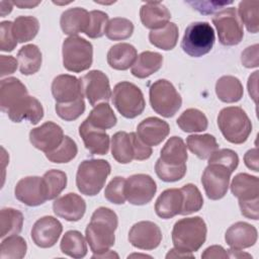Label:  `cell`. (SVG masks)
<instances>
[{"label":"cell","instance_id":"6da1fadb","mask_svg":"<svg viewBox=\"0 0 259 259\" xmlns=\"http://www.w3.org/2000/svg\"><path fill=\"white\" fill-rule=\"evenodd\" d=\"M118 220L116 213L108 207H98L91 217V221L86 228V240L94 256L103 254L113 246L114 232L117 228Z\"/></svg>","mask_w":259,"mask_h":259},{"label":"cell","instance_id":"7a4b0ae2","mask_svg":"<svg viewBox=\"0 0 259 259\" xmlns=\"http://www.w3.org/2000/svg\"><path fill=\"white\" fill-rule=\"evenodd\" d=\"M187 151L180 137L170 138L161 150L160 158L155 165L157 176L165 182H175L182 179L186 173Z\"/></svg>","mask_w":259,"mask_h":259},{"label":"cell","instance_id":"3957f363","mask_svg":"<svg viewBox=\"0 0 259 259\" xmlns=\"http://www.w3.org/2000/svg\"><path fill=\"white\" fill-rule=\"evenodd\" d=\"M207 228L200 217L186 218L177 221L172 230V242L179 252L191 254L205 242Z\"/></svg>","mask_w":259,"mask_h":259},{"label":"cell","instance_id":"277c9868","mask_svg":"<svg viewBox=\"0 0 259 259\" xmlns=\"http://www.w3.org/2000/svg\"><path fill=\"white\" fill-rule=\"evenodd\" d=\"M110 164L102 159L84 160L78 167L76 185L78 190L88 196L100 192L110 174Z\"/></svg>","mask_w":259,"mask_h":259},{"label":"cell","instance_id":"5b68a950","mask_svg":"<svg viewBox=\"0 0 259 259\" xmlns=\"http://www.w3.org/2000/svg\"><path fill=\"white\" fill-rule=\"evenodd\" d=\"M218 125L225 139L236 145L245 143L252 132L250 118L239 106L223 108L218 116Z\"/></svg>","mask_w":259,"mask_h":259},{"label":"cell","instance_id":"8992f818","mask_svg":"<svg viewBox=\"0 0 259 259\" xmlns=\"http://www.w3.org/2000/svg\"><path fill=\"white\" fill-rule=\"evenodd\" d=\"M111 154L120 164H128L135 160H146L152 155V148L144 144L135 133L117 132L111 138Z\"/></svg>","mask_w":259,"mask_h":259},{"label":"cell","instance_id":"52a82bcc","mask_svg":"<svg viewBox=\"0 0 259 259\" xmlns=\"http://www.w3.org/2000/svg\"><path fill=\"white\" fill-rule=\"evenodd\" d=\"M63 66L66 70L80 73L89 69L93 61V47L80 36L67 37L62 46Z\"/></svg>","mask_w":259,"mask_h":259},{"label":"cell","instance_id":"ba28073f","mask_svg":"<svg viewBox=\"0 0 259 259\" xmlns=\"http://www.w3.org/2000/svg\"><path fill=\"white\" fill-rule=\"evenodd\" d=\"M214 40V31L208 22H192L185 29L181 48L190 57L199 58L210 52Z\"/></svg>","mask_w":259,"mask_h":259},{"label":"cell","instance_id":"9c48e42d","mask_svg":"<svg viewBox=\"0 0 259 259\" xmlns=\"http://www.w3.org/2000/svg\"><path fill=\"white\" fill-rule=\"evenodd\" d=\"M111 101L117 111L125 118L140 115L146 106L144 94L134 83L122 81L117 83L111 93Z\"/></svg>","mask_w":259,"mask_h":259},{"label":"cell","instance_id":"30bf717a","mask_svg":"<svg viewBox=\"0 0 259 259\" xmlns=\"http://www.w3.org/2000/svg\"><path fill=\"white\" fill-rule=\"evenodd\" d=\"M149 96L154 111L164 117H172L182 104L180 94L174 85L166 79L155 81L150 86Z\"/></svg>","mask_w":259,"mask_h":259},{"label":"cell","instance_id":"8fae6325","mask_svg":"<svg viewBox=\"0 0 259 259\" xmlns=\"http://www.w3.org/2000/svg\"><path fill=\"white\" fill-rule=\"evenodd\" d=\"M212 23L217 28L219 40L222 45L236 46L243 39V24L236 8L221 9L212 17Z\"/></svg>","mask_w":259,"mask_h":259},{"label":"cell","instance_id":"7c38bea8","mask_svg":"<svg viewBox=\"0 0 259 259\" xmlns=\"http://www.w3.org/2000/svg\"><path fill=\"white\" fill-rule=\"evenodd\" d=\"M232 173L233 172L224 165L208 163L203 171L201 183L209 199L218 200L226 195Z\"/></svg>","mask_w":259,"mask_h":259},{"label":"cell","instance_id":"4fadbf2b","mask_svg":"<svg viewBox=\"0 0 259 259\" xmlns=\"http://www.w3.org/2000/svg\"><path fill=\"white\" fill-rule=\"evenodd\" d=\"M156 191V182L148 174H134L125 179V197L134 205L147 204L153 199Z\"/></svg>","mask_w":259,"mask_h":259},{"label":"cell","instance_id":"5bb4252c","mask_svg":"<svg viewBox=\"0 0 259 259\" xmlns=\"http://www.w3.org/2000/svg\"><path fill=\"white\" fill-rule=\"evenodd\" d=\"M83 95L93 106L98 102H107L111 97L108 77L99 70H92L80 78Z\"/></svg>","mask_w":259,"mask_h":259},{"label":"cell","instance_id":"9a60e30c","mask_svg":"<svg viewBox=\"0 0 259 259\" xmlns=\"http://www.w3.org/2000/svg\"><path fill=\"white\" fill-rule=\"evenodd\" d=\"M64 137L62 127L53 121H47L29 133V141L32 146L45 154L56 150L62 144Z\"/></svg>","mask_w":259,"mask_h":259},{"label":"cell","instance_id":"2e32d148","mask_svg":"<svg viewBox=\"0 0 259 259\" xmlns=\"http://www.w3.org/2000/svg\"><path fill=\"white\" fill-rule=\"evenodd\" d=\"M130 243L142 250H153L162 241V233L158 225L149 221L136 223L128 232Z\"/></svg>","mask_w":259,"mask_h":259},{"label":"cell","instance_id":"e0dca14e","mask_svg":"<svg viewBox=\"0 0 259 259\" xmlns=\"http://www.w3.org/2000/svg\"><path fill=\"white\" fill-rule=\"evenodd\" d=\"M63 226L54 217L46 215L38 219L31 229V239L40 248L53 247L59 240Z\"/></svg>","mask_w":259,"mask_h":259},{"label":"cell","instance_id":"ac0fdd59","mask_svg":"<svg viewBox=\"0 0 259 259\" xmlns=\"http://www.w3.org/2000/svg\"><path fill=\"white\" fill-rule=\"evenodd\" d=\"M14 194L20 202L28 206H37L48 200L42 178L38 176H27L20 179L16 183Z\"/></svg>","mask_w":259,"mask_h":259},{"label":"cell","instance_id":"d6986e66","mask_svg":"<svg viewBox=\"0 0 259 259\" xmlns=\"http://www.w3.org/2000/svg\"><path fill=\"white\" fill-rule=\"evenodd\" d=\"M52 94L57 103H70L84 96L80 79L69 74L59 75L53 80Z\"/></svg>","mask_w":259,"mask_h":259},{"label":"cell","instance_id":"ffe728a7","mask_svg":"<svg viewBox=\"0 0 259 259\" xmlns=\"http://www.w3.org/2000/svg\"><path fill=\"white\" fill-rule=\"evenodd\" d=\"M169 124L159 117H147L142 120L137 127L139 139L150 147L161 144L169 135Z\"/></svg>","mask_w":259,"mask_h":259},{"label":"cell","instance_id":"44dd1931","mask_svg":"<svg viewBox=\"0 0 259 259\" xmlns=\"http://www.w3.org/2000/svg\"><path fill=\"white\" fill-rule=\"evenodd\" d=\"M53 210L58 217L68 222H77L86 211V202L80 195L70 192L54 201Z\"/></svg>","mask_w":259,"mask_h":259},{"label":"cell","instance_id":"7402d4cb","mask_svg":"<svg viewBox=\"0 0 259 259\" xmlns=\"http://www.w3.org/2000/svg\"><path fill=\"white\" fill-rule=\"evenodd\" d=\"M6 113L14 122L27 120L32 124H36L44 117V108L35 97L27 95L8 109Z\"/></svg>","mask_w":259,"mask_h":259},{"label":"cell","instance_id":"603a6c76","mask_svg":"<svg viewBox=\"0 0 259 259\" xmlns=\"http://www.w3.org/2000/svg\"><path fill=\"white\" fill-rule=\"evenodd\" d=\"M79 135L85 148L92 155H105L109 149V136L105 130L93 126L85 119L79 126Z\"/></svg>","mask_w":259,"mask_h":259},{"label":"cell","instance_id":"cb8c5ba5","mask_svg":"<svg viewBox=\"0 0 259 259\" xmlns=\"http://www.w3.org/2000/svg\"><path fill=\"white\" fill-rule=\"evenodd\" d=\"M258 238L257 230L254 226L238 222L232 225L225 234L226 243L234 250H242L252 247Z\"/></svg>","mask_w":259,"mask_h":259},{"label":"cell","instance_id":"d4e9b609","mask_svg":"<svg viewBox=\"0 0 259 259\" xmlns=\"http://www.w3.org/2000/svg\"><path fill=\"white\" fill-rule=\"evenodd\" d=\"M183 194L181 189L170 188L164 190L156 200L155 211L162 219H171L181 213Z\"/></svg>","mask_w":259,"mask_h":259},{"label":"cell","instance_id":"484cf974","mask_svg":"<svg viewBox=\"0 0 259 259\" xmlns=\"http://www.w3.org/2000/svg\"><path fill=\"white\" fill-rule=\"evenodd\" d=\"M140 18L145 27L156 30L164 27L169 22L171 13L160 2H147L140 9Z\"/></svg>","mask_w":259,"mask_h":259},{"label":"cell","instance_id":"4316f807","mask_svg":"<svg viewBox=\"0 0 259 259\" xmlns=\"http://www.w3.org/2000/svg\"><path fill=\"white\" fill-rule=\"evenodd\" d=\"M90 22V13L81 7L70 8L61 15L60 24L65 34L75 36L80 32H85Z\"/></svg>","mask_w":259,"mask_h":259},{"label":"cell","instance_id":"83f0119b","mask_svg":"<svg viewBox=\"0 0 259 259\" xmlns=\"http://www.w3.org/2000/svg\"><path fill=\"white\" fill-rule=\"evenodd\" d=\"M28 95L27 89L22 82L14 77L1 80L0 83V106L2 111L7 112L18 101Z\"/></svg>","mask_w":259,"mask_h":259},{"label":"cell","instance_id":"f1b7e54d","mask_svg":"<svg viewBox=\"0 0 259 259\" xmlns=\"http://www.w3.org/2000/svg\"><path fill=\"white\" fill-rule=\"evenodd\" d=\"M231 191L239 202L259 199V179L248 173H239L232 180Z\"/></svg>","mask_w":259,"mask_h":259},{"label":"cell","instance_id":"f546056e","mask_svg":"<svg viewBox=\"0 0 259 259\" xmlns=\"http://www.w3.org/2000/svg\"><path fill=\"white\" fill-rule=\"evenodd\" d=\"M138 58L137 49L126 42L112 46L107 53V63L115 70L123 71L133 67Z\"/></svg>","mask_w":259,"mask_h":259},{"label":"cell","instance_id":"4dcf8cb0","mask_svg":"<svg viewBox=\"0 0 259 259\" xmlns=\"http://www.w3.org/2000/svg\"><path fill=\"white\" fill-rule=\"evenodd\" d=\"M163 64V57L156 52L146 51L140 54L132 67V74L140 79L147 78L160 70Z\"/></svg>","mask_w":259,"mask_h":259},{"label":"cell","instance_id":"1f68e13d","mask_svg":"<svg viewBox=\"0 0 259 259\" xmlns=\"http://www.w3.org/2000/svg\"><path fill=\"white\" fill-rule=\"evenodd\" d=\"M215 93L219 99L226 103L239 101L244 94L241 81L234 76H223L215 83Z\"/></svg>","mask_w":259,"mask_h":259},{"label":"cell","instance_id":"d6a6232c","mask_svg":"<svg viewBox=\"0 0 259 259\" xmlns=\"http://www.w3.org/2000/svg\"><path fill=\"white\" fill-rule=\"evenodd\" d=\"M41 53L35 45H26L17 53V62L19 71L23 75H32L36 73L41 66Z\"/></svg>","mask_w":259,"mask_h":259},{"label":"cell","instance_id":"836d02e7","mask_svg":"<svg viewBox=\"0 0 259 259\" xmlns=\"http://www.w3.org/2000/svg\"><path fill=\"white\" fill-rule=\"evenodd\" d=\"M178 36V26L174 22H168L160 29L151 30L149 33V40L158 49L170 51L175 48Z\"/></svg>","mask_w":259,"mask_h":259},{"label":"cell","instance_id":"e575fe53","mask_svg":"<svg viewBox=\"0 0 259 259\" xmlns=\"http://www.w3.org/2000/svg\"><path fill=\"white\" fill-rule=\"evenodd\" d=\"M186 144L190 152L202 160L208 159L213 152L219 150L215 138L209 134L191 135L187 137Z\"/></svg>","mask_w":259,"mask_h":259},{"label":"cell","instance_id":"d590c367","mask_svg":"<svg viewBox=\"0 0 259 259\" xmlns=\"http://www.w3.org/2000/svg\"><path fill=\"white\" fill-rule=\"evenodd\" d=\"M61 251L73 258H83L87 254V246L83 235L78 231H68L65 233L60 244Z\"/></svg>","mask_w":259,"mask_h":259},{"label":"cell","instance_id":"8d00e7d4","mask_svg":"<svg viewBox=\"0 0 259 259\" xmlns=\"http://www.w3.org/2000/svg\"><path fill=\"white\" fill-rule=\"evenodd\" d=\"M176 122L178 126L185 133L203 132L208 125L205 114L196 108H188L184 110L177 118Z\"/></svg>","mask_w":259,"mask_h":259},{"label":"cell","instance_id":"74e56055","mask_svg":"<svg viewBox=\"0 0 259 259\" xmlns=\"http://www.w3.org/2000/svg\"><path fill=\"white\" fill-rule=\"evenodd\" d=\"M39 29L38 20L33 16H18L13 21L12 32L17 42H26L35 37Z\"/></svg>","mask_w":259,"mask_h":259},{"label":"cell","instance_id":"f35d334b","mask_svg":"<svg viewBox=\"0 0 259 259\" xmlns=\"http://www.w3.org/2000/svg\"><path fill=\"white\" fill-rule=\"evenodd\" d=\"M23 214L14 208L5 207L0 211V237L3 239L8 236L18 235L22 230Z\"/></svg>","mask_w":259,"mask_h":259},{"label":"cell","instance_id":"ab89813d","mask_svg":"<svg viewBox=\"0 0 259 259\" xmlns=\"http://www.w3.org/2000/svg\"><path fill=\"white\" fill-rule=\"evenodd\" d=\"M90 124L101 130L111 128L116 124L117 118L107 102H102L94 106L86 118Z\"/></svg>","mask_w":259,"mask_h":259},{"label":"cell","instance_id":"60d3db41","mask_svg":"<svg viewBox=\"0 0 259 259\" xmlns=\"http://www.w3.org/2000/svg\"><path fill=\"white\" fill-rule=\"evenodd\" d=\"M41 178L48 200L56 198L67 186L66 173L57 169L47 171Z\"/></svg>","mask_w":259,"mask_h":259},{"label":"cell","instance_id":"b9f144b4","mask_svg":"<svg viewBox=\"0 0 259 259\" xmlns=\"http://www.w3.org/2000/svg\"><path fill=\"white\" fill-rule=\"evenodd\" d=\"M238 15L245 24L247 30L252 33L258 32L259 29V1H241L239 3Z\"/></svg>","mask_w":259,"mask_h":259},{"label":"cell","instance_id":"7bdbcfd3","mask_svg":"<svg viewBox=\"0 0 259 259\" xmlns=\"http://www.w3.org/2000/svg\"><path fill=\"white\" fill-rule=\"evenodd\" d=\"M27 245L25 240L17 235L8 236L1 243V259H21L25 256Z\"/></svg>","mask_w":259,"mask_h":259},{"label":"cell","instance_id":"ee69618b","mask_svg":"<svg viewBox=\"0 0 259 259\" xmlns=\"http://www.w3.org/2000/svg\"><path fill=\"white\" fill-rule=\"evenodd\" d=\"M134 32V24L130 19L114 17L110 19L105 28V35L111 40H123Z\"/></svg>","mask_w":259,"mask_h":259},{"label":"cell","instance_id":"f6af8a7d","mask_svg":"<svg viewBox=\"0 0 259 259\" xmlns=\"http://www.w3.org/2000/svg\"><path fill=\"white\" fill-rule=\"evenodd\" d=\"M180 189L183 194V206L180 214L187 215L200 210L203 205V198L199 189L191 183L185 184Z\"/></svg>","mask_w":259,"mask_h":259},{"label":"cell","instance_id":"bcb514c9","mask_svg":"<svg viewBox=\"0 0 259 259\" xmlns=\"http://www.w3.org/2000/svg\"><path fill=\"white\" fill-rule=\"evenodd\" d=\"M78 153V148L74 140L65 136L62 144L54 151L47 153L46 157L53 163H68L73 160Z\"/></svg>","mask_w":259,"mask_h":259},{"label":"cell","instance_id":"7dc6e473","mask_svg":"<svg viewBox=\"0 0 259 259\" xmlns=\"http://www.w3.org/2000/svg\"><path fill=\"white\" fill-rule=\"evenodd\" d=\"M90 13V22L84 32L90 38L101 37L105 33V28L108 23V15L100 10H92Z\"/></svg>","mask_w":259,"mask_h":259},{"label":"cell","instance_id":"c3c4849f","mask_svg":"<svg viewBox=\"0 0 259 259\" xmlns=\"http://www.w3.org/2000/svg\"><path fill=\"white\" fill-rule=\"evenodd\" d=\"M85 111L84 98H79L70 103H56L57 114L66 121L77 119Z\"/></svg>","mask_w":259,"mask_h":259},{"label":"cell","instance_id":"681fc988","mask_svg":"<svg viewBox=\"0 0 259 259\" xmlns=\"http://www.w3.org/2000/svg\"><path fill=\"white\" fill-rule=\"evenodd\" d=\"M125 179L120 176H116L107 184L104 190L105 198L114 204H123L126 200L124 193Z\"/></svg>","mask_w":259,"mask_h":259},{"label":"cell","instance_id":"f907efd6","mask_svg":"<svg viewBox=\"0 0 259 259\" xmlns=\"http://www.w3.org/2000/svg\"><path fill=\"white\" fill-rule=\"evenodd\" d=\"M208 163H218L224 165L234 172L238 167L239 157L237 153L231 149H221L217 150L209 156Z\"/></svg>","mask_w":259,"mask_h":259},{"label":"cell","instance_id":"816d5d0a","mask_svg":"<svg viewBox=\"0 0 259 259\" xmlns=\"http://www.w3.org/2000/svg\"><path fill=\"white\" fill-rule=\"evenodd\" d=\"M12 25L13 22L8 20L0 23V50L2 52H11L17 46L12 32Z\"/></svg>","mask_w":259,"mask_h":259},{"label":"cell","instance_id":"f5cc1de1","mask_svg":"<svg viewBox=\"0 0 259 259\" xmlns=\"http://www.w3.org/2000/svg\"><path fill=\"white\" fill-rule=\"evenodd\" d=\"M187 3L201 14H210L218 9H223L224 6L232 4V1H188Z\"/></svg>","mask_w":259,"mask_h":259},{"label":"cell","instance_id":"db71d44e","mask_svg":"<svg viewBox=\"0 0 259 259\" xmlns=\"http://www.w3.org/2000/svg\"><path fill=\"white\" fill-rule=\"evenodd\" d=\"M258 48L259 46L253 45L251 47L246 48L241 56V61L244 67L246 68H256L259 65L258 60Z\"/></svg>","mask_w":259,"mask_h":259},{"label":"cell","instance_id":"11a10c76","mask_svg":"<svg viewBox=\"0 0 259 259\" xmlns=\"http://www.w3.org/2000/svg\"><path fill=\"white\" fill-rule=\"evenodd\" d=\"M258 202H259V199H254L249 201H240L239 205H240L242 214L248 219L257 221L259 218Z\"/></svg>","mask_w":259,"mask_h":259},{"label":"cell","instance_id":"9f6ffc18","mask_svg":"<svg viewBox=\"0 0 259 259\" xmlns=\"http://www.w3.org/2000/svg\"><path fill=\"white\" fill-rule=\"evenodd\" d=\"M0 64H1V71H0V77L8 76L10 74H13L16 69L18 62L16 59H14L12 56H0Z\"/></svg>","mask_w":259,"mask_h":259},{"label":"cell","instance_id":"6f0895ef","mask_svg":"<svg viewBox=\"0 0 259 259\" xmlns=\"http://www.w3.org/2000/svg\"><path fill=\"white\" fill-rule=\"evenodd\" d=\"M201 258H229L227 251L219 245H213L204 250L201 254Z\"/></svg>","mask_w":259,"mask_h":259},{"label":"cell","instance_id":"680465c9","mask_svg":"<svg viewBox=\"0 0 259 259\" xmlns=\"http://www.w3.org/2000/svg\"><path fill=\"white\" fill-rule=\"evenodd\" d=\"M244 162H245V165L249 169H251L255 172L259 171V168H258V150H257V148L251 149L245 154Z\"/></svg>","mask_w":259,"mask_h":259},{"label":"cell","instance_id":"91938a15","mask_svg":"<svg viewBox=\"0 0 259 259\" xmlns=\"http://www.w3.org/2000/svg\"><path fill=\"white\" fill-rule=\"evenodd\" d=\"M185 258V257H189V258H193L192 254H187V253H182L179 252L177 249H171L169 251V253L166 255V258Z\"/></svg>","mask_w":259,"mask_h":259},{"label":"cell","instance_id":"94428289","mask_svg":"<svg viewBox=\"0 0 259 259\" xmlns=\"http://www.w3.org/2000/svg\"><path fill=\"white\" fill-rule=\"evenodd\" d=\"M12 3L14 5H16L17 7H19V8H33V7L37 6L40 2L39 1H36V2H33V1H14Z\"/></svg>","mask_w":259,"mask_h":259},{"label":"cell","instance_id":"6125c7cd","mask_svg":"<svg viewBox=\"0 0 259 259\" xmlns=\"http://www.w3.org/2000/svg\"><path fill=\"white\" fill-rule=\"evenodd\" d=\"M0 5H1V16L2 17H4L5 15L9 14L12 11L13 3L7 2V1H1Z\"/></svg>","mask_w":259,"mask_h":259},{"label":"cell","instance_id":"be15d7a7","mask_svg":"<svg viewBox=\"0 0 259 259\" xmlns=\"http://www.w3.org/2000/svg\"><path fill=\"white\" fill-rule=\"evenodd\" d=\"M228 252V256L230 258H242V257H252L250 254L247 253H242L240 250H234V249H230L227 250Z\"/></svg>","mask_w":259,"mask_h":259}]
</instances>
